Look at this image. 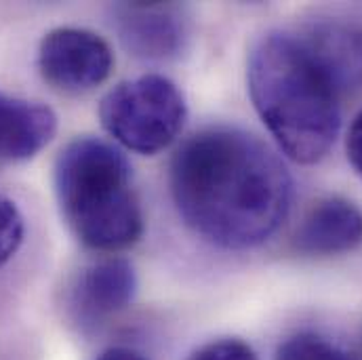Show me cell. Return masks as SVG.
Wrapping results in <instances>:
<instances>
[{
	"label": "cell",
	"mask_w": 362,
	"mask_h": 360,
	"mask_svg": "<svg viewBox=\"0 0 362 360\" xmlns=\"http://www.w3.org/2000/svg\"><path fill=\"white\" fill-rule=\"evenodd\" d=\"M183 93L165 76L146 74L107 91L99 103L103 129L127 150L158 154L169 148L185 122Z\"/></svg>",
	"instance_id": "cell-4"
},
{
	"label": "cell",
	"mask_w": 362,
	"mask_h": 360,
	"mask_svg": "<svg viewBox=\"0 0 362 360\" xmlns=\"http://www.w3.org/2000/svg\"><path fill=\"white\" fill-rule=\"evenodd\" d=\"M276 360H352L339 346L314 333H299L286 339L278 352Z\"/></svg>",
	"instance_id": "cell-11"
},
{
	"label": "cell",
	"mask_w": 362,
	"mask_h": 360,
	"mask_svg": "<svg viewBox=\"0 0 362 360\" xmlns=\"http://www.w3.org/2000/svg\"><path fill=\"white\" fill-rule=\"evenodd\" d=\"M116 30L122 45L144 59H169L185 42V19L180 6L137 2L116 6Z\"/></svg>",
	"instance_id": "cell-6"
},
{
	"label": "cell",
	"mask_w": 362,
	"mask_h": 360,
	"mask_svg": "<svg viewBox=\"0 0 362 360\" xmlns=\"http://www.w3.org/2000/svg\"><path fill=\"white\" fill-rule=\"evenodd\" d=\"M293 245L303 255H341L362 245V211L350 200L329 196L318 200L295 230Z\"/></svg>",
	"instance_id": "cell-9"
},
{
	"label": "cell",
	"mask_w": 362,
	"mask_h": 360,
	"mask_svg": "<svg viewBox=\"0 0 362 360\" xmlns=\"http://www.w3.org/2000/svg\"><path fill=\"white\" fill-rule=\"evenodd\" d=\"M55 194L66 223L93 251H122L144 234L131 167L107 141L97 137L70 141L55 161Z\"/></svg>",
	"instance_id": "cell-3"
},
{
	"label": "cell",
	"mask_w": 362,
	"mask_h": 360,
	"mask_svg": "<svg viewBox=\"0 0 362 360\" xmlns=\"http://www.w3.org/2000/svg\"><path fill=\"white\" fill-rule=\"evenodd\" d=\"M247 81L257 114L291 161L314 165L329 154L341 127V97L299 38L282 32L259 38Z\"/></svg>",
	"instance_id": "cell-2"
},
{
	"label": "cell",
	"mask_w": 362,
	"mask_h": 360,
	"mask_svg": "<svg viewBox=\"0 0 362 360\" xmlns=\"http://www.w3.org/2000/svg\"><path fill=\"white\" fill-rule=\"evenodd\" d=\"M346 152H348L350 165L354 167V171L362 180V112L352 120V127L346 139Z\"/></svg>",
	"instance_id": "cell-14"
},
{
	"label": "cell",
	"mask_w": 362,
	"mask_h": 360,
	"mask_svg": "<svg viewBox=\"0 0 362 360\" xmlns=\"http://www.w3.org/2000/svg\"><path fill=\"white\" fill-rule=\"evenodd\" d=\"M189 360H257V356L240 339H219L200 348Z\"/></svg>",
	"instance_id": "cell-13"
},
{
	"label": "cell",
	"mask_w": 362,
	"mask_h": 360,
	"mask_svg": "<svg viewBox=\"0 0 362 360\" xmlns=\"http://www.w3.org/2000/svg\"><path fill=\"white\" fill-rule=\"evenodd\" d=\"M114 68L110 45L95 32L83 28L51 30L38 49V70L42 79L62 93H87L107 81Z\"/></svg>",
	"instance_id": "cell-5"
},
{
	"label": "cell",
	"mask_w": 362,
	"mask_h": 360,
	"mask_svg": "<svg viewBox=\"0 0 362 360\" xmlns=\"http://www.w3.org/2000/svg\"><path fill=\"white\" fill-rule=\"evenodd\" d=\"M137 289L135 270L127 260L110 257L78 274L70 293V312L83 327H95L124 310Z\"/></svg>",
	"instance_id": "cell-7"
},
{
	"label": "cell",
	"mask_w": 362,
	"mask_h": 360,
	"mask_svg": "<svg viewBox=\"0 0 362 360\" xmlns=\"http://www.w3.org/2000/svg\"><path fill=\"white\" fill-rule=\"evenodd\" d=\"M299 40L339 97L361 93L362 28L337 19L318 21Z\"/></svg>",
	"instance_id": "cell-8"
},
{
	"label": "cell",
	"mask_w": 362,
	"mask_h": 360,
	"mask_svg": "<svg viewBox=\"0 0 362 360\" xmlns=\"http://www.w3.org/2000/svg\"><path fill=\"white\" fill-rule=\"evenodd\" d=\"M25 234L23 215L19 213L17 204L0 194V266L11 262L19 251Z\"/></svg>",
	"instance_id": "cell-12"
},
{
	"label": "cell",
	"mask_w": 362,
	"mask_h": 360,
	"mask_svg": "<svg viewBox=\"0 0 362 360\" xmlns=\"http://www.w3.org/2000/svg\"><path fill=\"white\" fill-rule=\"evenodd\" d=\"M97 360H146L141 354L133 352V350H127V348H112L107 352H103Z\"/></svg>",
	"instance_id": "cell-15"
},
{
	"label": "cell",
	"mask_w": 362,
	"mask_h": 360,
	"mask_svg": "<svg viewBox=\"0 0 362 360\" xmlns=\"http://www.w3.org/2000/svg\"><path fill=\"white\" fill-rule=\"evenodd\" d=\"M291 192L282 161L240 129L200 131L171 163V194L181 219L223 249L266 243L288 215Z\"/></svg>",
	"instance_id": "cell-1"
},
{
	"label": "cell",
	"mask_w": 362,
	"mask_h": 360,
	"mask_svg": "<svg viewBox=\"0 0 362 360\" xmlns=\"http://www.w3.org/2000/svg\"><path fill=\"white\" fill-rule=\"evenodd\" d=\"M57 131V114L40 101L0 91V165L34 158Z\"/></svg>",
	"instance_id": "cell-10"
}]
</instances>
